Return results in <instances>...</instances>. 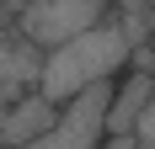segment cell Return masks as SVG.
I'll return each instance as SVG.
<instances>
[{
    "mask_svg": "<svg viewBox=\"0 0 155 149\" xmlns=\"http://www.w3.org/2000/svg\"><path fill=\"white\" fill-rule=\"evenodd\" d=\"M155 96V69H123L112 80V101H107V117H102V138H123L139 128L144 106Z\"/></svg>",
    "mask_w": 155,
    "mask_h": 149,
    "instance_id": "cell-5",
    "label": "cell"
},
{
    "mask_svg": "<svg viewBox=\"0 0 155 149\" xmlns=\"http://www.w3.org/2000/svg\"><path fill=\"white\" fill-rule=\"evenodd\" d=\"M134 138H139V149H155V96H150V106H144V117H139V128H134Z\"/></svg>",
    "mask_w": 155,
    "mask_h": 149,
    "instance_id": "cell-7",
    "label": "cell"
},
{
    "mask_svg": "<svg viewBox=\"0 0 155 149\" xmlns=\"http://www.w3.org/2000/svg\"><path fill=\"white\" fill-rule=\"evenodd\" d=\"M107 5L112 0H27L21 16H16V32L48 53V48L91 32L96 21H107Z\"/></svg>",
    "mask_w": 155,
    "mask_h": 149,
    "instance_id": "cell-2",
    "label": "cell"
},
{
    "mask_svg": "<svg viewBox=\"0 0 155 149\" xmlns=\"http://www.w3.org/2000/svg\"><path fill=\"white\" fill-rule=\"evenodd\" d=\"M16 101V90H5V85H0V117H5V106H11Z\"/></svg>",
    "mask_w": 155,
    "mask_h": 149,
    "instance_id": "cell-9",
    "label": "cell"
},
{
    "mask_svg": "<svg viewBox=\"0 0 155 149\" xmlns=\"http://www.w3.org/2000/svg\"><path fill=\"white\" fill-rule=\"evenodd\" d=\"M107 101H112V85H91L86 96L59 112V128L38 144H21V149H96L102 144V117H107Z\"/></svg>",
    "mask_w": 155,
    "mask_h": 149,
    "instance_id": "cell-3",
    "label": "cell"
},
{
    "mask_svg": "<svg viewBox=\"0 0 155 149\" xmlns=\"http://www.w3.org/2000/svg\"><path fill=\"white\" fill-rule=\"evenodd\" d=\"M59 112H64V106H54L48 96L21 90V96L5 106V117H0V149H21V144L48 138L54 128H59Z\"/></svg>",
    "mask_w": 155,
    "mask_h": 149,
    "instance_id": "cell-4",
    "label": "cell"
},
{
    "mask_svg": "<svg viewBox=\"0 0 155 149\" xmlns=\"http://www.w3.org/2000/svg\"><path fill=\"white\" fill-rule=\"evenodd\" d=\"M96 149H139V138H134V133H123V138H102Z\"/></svg>",
    "mask_w": 155,
    "mask_h": 149,
    "instance_id": "cell-8",
    "label": "cell"
},
{
    "mask_svg": "<svg viewBox=\"0 0 155 149\" xmlns=\"http://www.w3.org/2000/svg\"><path fill=\"white\" fill-rule=\"evenodd\" d=\"M134 48L118 32V21H96L91 32H80L70 43L43 53V74H38V96H48L54 106H70L75 96H86L91 85H112L128 69Z\"/></svg>",
    "mask_w": 155,
    "mask_h": 149,
    "instance_id": "cell-1",
    "label": "cell"
},
{
    "mask_svg": "<svg viewBox=\"0 0 155 149\" xmlns=\"http://www.w3.org/2000/svg\"><path fill=\"white\" fill-rule=\"evenodd\" d=\"M38 74H43V48L27 43L16 27H0V85L5 90H38Z\"/></svg>",
    "mask_w": 155,
    "mask_h": 149,
    "instance_id": "cell-6",
    "label": "cell"
}]
</instances>
